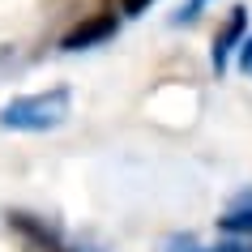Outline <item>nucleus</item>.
<instances>
[{
    "label": "nucleus",
    "mask_w": 252,
    "mask_h": 252,
    "mask_svg": "<svg viewBox=\"0 0 252 252\" xmlns=\"http://www.w3.org/2000/svg\"><path fill=\"white\" fill-rule=\"evenodd\" d=\"M73 111V90L68 86H52L39 94H17L13 103L0 107V128L9 133H47L60 128Z\"/></svg>",
    "instance_id": "1"
},
{
    "label": "nucleus",
    "mask_w": 252,
    "mask_h": 252,
    "mask_svg": "<svg viewBox=\"0 0 252 252\" xmlns=\"http://www.w3.org/2000/svg\"><path fill=\"white\" fill-rule=\"evenodd\" d=\"M244 34H248V9H239V4H235V9L226 13L222 30L214 34V52H210V64H214V73H222V68L231 64V56L239 52Z\"/></svg>",
    "instance_id": "2"
},
{
    "label": "nucleus",
    "mask_w": 252,
    "mask_h": 252,
    "mask_svg": "<svg viewBox=\"0 0 252 252\" xmlns=\"http://www.w3.org/2000/svg\"><path fill=\"white\" fill-rule=\"evenodd\" d=\"M116 30H120V17L116 13H94V17H86L81 26H73L64 34V52H90V47H98V43H107V39H116Z\"/></svg>",
    "instance_id": "3"
},
{
    "label": "nucleus",
    "mask_w": 252,
    "mask_h": 252,
    "mask_svg": "<svg viewBox=\"0 0 252 252\" xmlns=\"http://www.w3.org/2000/svg\"><path fill=\"white\" fill-rule=\"evenodd\" d=\"M218 231H226V235H252V188H248V192H239V197L222 210Z\"/></svg>",
    "instance_id": "4"
},
{
    "label": "nucleus",
    "mask_w": 252,
    "mask_h": 252,
    "mask_svg": "<svg viewBox=\"0 0 252 252\" xmlns=\"http://www.w3.org/2000/svg\"><path fill=\"white\" fill-rule=\"evenodd\" d=\"M162 252H218V248H201L197 239H188V235L180 239V235H175V239H171V244H167Z\"/></svg>",
    "instance_id": "5"
},
{
    "label": "nucleus",
    "mask_w": 252,
    "mask_h": 252,
    "mask_svg": "<svg viewBox=\"0 0 252 252\" xmlns=\"http://www.w3.org/2000/svg\"><path fill=\"white\" fill-rule=\"evenodd\" d=\"M150 4H154V0H120V13L124 17H141Z\"/></svg>",
    "instance_id": "6"
},
{
    "label": "nucleus",
    "mask_w": 252,
    "mask_h": 252,
    "mask_svg": "<svg viewBox=\"0 0 252 252\" xmlns=\"http://www.w3.org/2000/svg\"><path fill=\"white\" fill-rule=\"evenodd\" d=\"M239 68H244V73H248V77H252V34H244V43H239Z\"/></svg>",
    "instance_id": "7"
},
{
    "label": "nucleus",
    "mask_w": 252,
    "mask_h": 252,
    "mask_svg": "<svg viewBox=\"0 0 252 252\" xmlns=\"http://www.w3.org/2000/svg\"><path fill=\"white\" fill-rule=\"evenodd\" d=\"M205 4H210V0H188V9H180V22H192V17H197Z\"/></svg>",
    "instance_id": "8"
},
{
    "label": "nucleus",
    "mask_w": 252,
    "mask_h": 252,
    "mask_svg": "<svg viewBox=\"0 0 252 252\" xmlns=\"http://www.w3.org/2000/svg\"><path fill=\"white\" fill-rule=\"evenodd\" d=\"M218 252H252V244H218Z\"/></svg>",
    "instance_id": "9"
}]
</instances>
